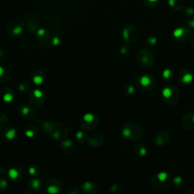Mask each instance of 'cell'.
Returning a JSON list of instances; mask_svg holds the SVG:
<instances>
[{"instance_id":"6da1fadb","label":"cell","mask_w":194,"mask_h":194,"mask_svg":"<svg viewBox=\"0 0 194 194\" xmlns=\"http://www.w3.org/2000/svg\"><path fill=\"white\" fill-rule=\"evenodd\" d=\"M124 38L128 41H134L138 37V32L136 29L133 26L126 27L123 31Z\"/></svg>"},{"instance_id":"7a4b0ae2","label":"cell","mask_w":194,"mask_h":194,"mask_svg":"<svg viewBox=\"0 0 194 194\" xmlns=\"http://www.w3.org/2000/svg\"><path fill=\"white\" fill-rule=\"evenodd\" d=\"M173 35L175 38L178 40H185L190 35V30L186 27H180L174 31Z\"/></svg>"},{"instance_id":"3957f363","label":"cell","mask_w":194,"mask_h":194,"mask_svg":"<svg viewBox=\"0 0 194 194\" xmlns=\"http://www.w3.org/2000/svg\"><path fill=\"white\" fill-rule=\"evenodd\" d=\"M168 5L175 10H181L184 9L183 0H168Z\"/></svg>"},{"instance_id":"277c9868","label":"cell","mask_w":194,"mask_h":194,"mask_svg":"<svg viewBox=\"0 0 194 194\" xmlns=\"http://www.w3.org/2000/svg\"><path fill=\"white\" fill-rule=\"evenodd\" d=\"M151 58H153L152 54L148 52L147 51H146V53L143 54L141 61H142L143 63H144L146 65H147V66H150V65L153 64V62H151Z\"/></svg>"},{"instance_id":"5b68a950","label":"cell","mask_w":194,"mask_h":194,"mask_svg":"<svg viewBox=\"0 0 194 194\" xmlns=\"http://www.w3.org/2000/svg\"><path fill=\"white\" fill-rule=\"evenodd\" d=\"M161 0H144V4L146 7L150 8H156V6L159 5Z\"/></svg>"},{"instance_id":"8992f818","label":"cell","mask_w":194,"mask_h":194,"mask_svg":"<svg viewBox=\"0 0 194 194\" xmlns=\"http://www.w3.org/2000/svg\"><path fill=\"white\" fill-rule=\"evenodd\" d=\"M173 92H172L171 88L169 87V86H166L162 90V96L164 99H170L171 97Z\"/></svg>"},{"instance_id":"52a82bcc","label":"cell","mask_w":194,"mask_h":194,"mask_svg":"<svg viewBox=\"0 0 194 194\" xmlns=\"http://www.w3.org/2000/svg\"><path fill=\"white\" fill-rule=\"evenodd\" d=\"M139 83L143 86H148L151 83V78L149 76L144 75L140 78Z\"/></svg>"},{"instance_id":"ba28073f","label":"cell","mask_w":194,"mask_h":194,"mask_svg":"<svg viewBox=\"0 0 194 194\" xmlns=\"http://www.w3.org/2000/svg\"><path fill=\"white\" fill-rule=\"evenodd\" d=\"M9 175L10 177V178H12V180L17 179L19 176V172L15 168H11L10 170L9 171Z\"/></svg>"},{"instance_id":"9c48e42d","label":"cell","mask_w":194,"mask_h":194,"mask_svg":"<svg viewBox=\"0 0 194 194\" xmlns=\"http://www.w3.org/2000/svg\"><path fill=\"white\" fill-rule=\"evenodd\" d=\"M193 74H190V73H187V74H185L182 77V81L184 82V83H189L193 80Z\"/></svg>"},{"instance_id":"30bf717a","label":"cell","mask_w":194,"mask_h":194,"mask_svg":"<svg viewBox=\"0 0 194 194\" xmlns=\"http://www.w3.org/2000/svg\"><path fill=\"white\" fill-rule=\"evenodd\" d=\"M15 135H16V130H15V129H11L6 133L5 136L8 139H12L15 138Z\"/></svg>"},{"instance_id":"8fae6325","label":"cell","mask_w":194,"mask_h":194,"mask_svg":"<svg viewBox=\"0 0 194 194\" xmlns=\"http://www.w3.org/2000/svg\"><path fill=\"white\" fill-rule=\"evenodd\" d=\"M168 177V174L164 171L160 172V173L158 174V175H157V178H159V181H162V182L165 181L166 180H167Z\"/></svg>"},{"instance_id":"7c38bea8","label":"cell","mask_w":194,"mask_h":194,"mask_svg":"<svg viewBox=\"0 0 194 194\" xmlns=\"http://www.w3.org/2000/svg\"><path fill=\"white\" fill-rule=\"evenodd\" d=\"M47 191H48V193H49L51 194H55V193H58L59 190H58V187H56V186H55V185H52V186H49V187H48Z\"/></svg>"},{"instance_id":"4fadbf2b","label":"cell","mask_w":194,"mask_h":194,"mask_svg":"<svg viewBox=\"0 0 194 194\" xmlns=\"http://www.w3.org/2000/svg\"><path fill=\"white\" fill-rule=\"evenodd\" d=\"M83 120H84L85 122L90 123V122H92L94 120L93 115L91 114V113H86V114H85L84 115H83Z\"/></svg>"},{"instance_id":"5bb4252c","label":"cell","mask_w":194,"mask_h":194,"mask_svg":"<svg viewBox=\"0 0 194 194\" xmlns=\"http://www.w3.org/2000/svg\"><path fill=\"white\" fill-rule=\"evenodd\" d=\"M33 80H34V83H35V84H37V85L42 84V83H43V77H42L41 76H40V75L34 76V79H33Z\"/></svg>"},{"instance_id":"9a60e30c","label":"cell","mask_w":194,"mask_h":194,"mask_svg":"<svg viewBox=\"0 0 194 194\" xmlns=\"http://www.w3.org/2000/svg\"><path fill=\"white\" fill-rule=\"evenodd\" d=\"M184 12L187 16H193L194 15V9L192 7H187L184 9Z\"/></svg>"},{"instance_id":"2e32d148","label":"cell","mask_w":194,"mask_h":194,"mask_svg":"<svg viewBox=\"0 0 194 194\" xmlns=\"http://www.w3.org/2000/svg\"><path fill=\"white\" fill-rule=\"evenodd\" d=\"M3 100H4L5 102H11L12 100H13V96H12L11 93H5L4 96H3Z\"/></svg>"},{"instance_id":"e0dca14e","label":"cell","mask_w":194,"mask_h":194,"mask_svg":"<svg viewBox=\"0 0 194 194\" xmlns=\"http://www.w3.org/2000/svg\"><path fill=\"white\" fill-rule=\"evenodd\" d=\"M122 134H123V136H125V137L126 138L130 137V135H131V130H130V128H124L123 130H122Z\"/></svg>"},{"instance_id":"ac0fdd59","label":"cell","mask_w":194,"mask_h":194,"mask_svg":"<svg viewBox=\"0 0 194 194\" xmlns=\"http://www.w3.org/2000/svg\"><path fill=\"white\" fill-rule=\"evenodd\" d=\"M171 69H166L163 71V77L165 79H168L171 77Z\"/></svg>"},{"instance_id":"d6986e66","label":"cell","mask_w":194,"mask_h":194,"mask_svg":"<svg viewBox=\"0 0 194 194\" xmlns=\"http://www.w3.org/2000/svg\"><path fill=\"white\" fill-rule=\"evenodd\" d=\"M22 30L23 28L21 26H17V27H15V28L13 29V34H15V35H19L20 34H21Z\"/></svg>"},{"instance_id":"ffe728a7","label":"cell","mask_w":194,"mask_h":194,"mask_svg":"<svg viewBox=\"0 0 194 194\" xmlns=\"http://www.w3.org/2000/svg\"><path fill=\"white\" fill-rule=\"evenodd\" d=\"M34 95L36 98H41L43 97V91H41L40 90H35L34 92Z\"/></svg>"},{"instance_id":"44dd1931","label":"cell","mask_w":194,"mask_h":194,"mask_svg":"<svg viewBox=\"0 0 194 194\" xmlns=\"http://www.w3.org/2000/svg\"><path fill=\"white\" fill-rule=\"evenodd\" d=\"M40 182L38 179L33 180L32 185H33V187H34V188H35V189L38 188V187H40Z\"/></svg>"},{"instance_id":"7402d4cb","label":"cell","mask_w":194,"mask_h":194,"mask_svg":"<svg viewBox=\"0 0 194 194\" xmlns=\"http://www.w3.org/2000/svg\"><path fill=\"white\" fill-rule=\"evenodd\" d=\"M83 188L86 189V190H90L93 187V184L90 182H85L83 185Z\"/></svg>"},{"instance_id":"603a6c76","label":"cell","mask_w":194,"mask_h":194,"mask_svg":"<svg viewBox=\"0 0 194 194\" xmlns=\"http://www.w3.org/2000/svg\"><path fill=\"white\" fill-rule=\"evenodd\" d=\"M62 145L64 147H66V148H69V147H71V146H72V142L70 140H66V141H65L64 143H63Z\"/></svg>"},{"instance_id":"cb8c5ba5","label":"cell","mask_w":194,"mask_h":194,"mask_svg":"<svg viewBox=\"0 0 194 194\" xmlns=\"http://www.w3.org/2000/svg\"><path fill=\"white\" fill-rule=\"evenodd\" d=\"M21 112H22V114L24 115H28L29 112H30V108H29L28 107H24V108H22V110H21Z\"/></svg>"},{"instance_id":"d4e9b609","label":"cell","mask_w":194,"mask_h":194,"mask_svg":"<svg viewBox=\"0 0 194 194\" xmlns=\"http://www.w3.org/2000/svg\"><path fill=\"white\" fill-rule=\"evenodd\" d=\"M59 43H60L59 38H58L57 37H54L53 40H52V44H53L54 46H58V45H59Z\"/></svg>"},{"instance_id":"484cf974","label":"cell","mask_w":194,"mask_h":194,"mask_svg":"<svg viewBox=\"0 0 194 194\" xmlns=\"http://www.w3.org/2000/svg\"><path fill=\"white\" fill-rule=\"evenodd\" d=\"M148 42L150 43V44L154 45L156 44V42H157V39L155 38V37H150V38L148 39Z\"/></svg>"},{"instance_id":"4316f807","label":"cell","mask_w":194,"mask_h":194,"mask_svg":"<svg viewBox=\"0 0 194 194\" xmlns=\"http://www.w3.org/2000/svg\"><path fill=\"white\" fill-rule=\"evenodd\" d=\"M25 134H26V136H28V137H32V136H34V132L32 131V130H26Z\"/></svg>"},{"instance_id":"83f0119b","label":"cell","mask_w":194,"mask_h":194,"mask_svg":"<svg viewBox=\"0 0 194 194\" xmlns=\"http://www.w3.org/2000/svg\"><path fill=\"white\" fill-rule=\"evenodd\" d=\"M139 155H140V156H145V155L146 154V149L144 148V147L141 148L140 150H139Z\"/></svg>"},{"instance_id":"f1b7e54d","label":"cell","mask_w":194,"mask_h":194,"mask_svg":"<svg viewBox=\"0 0 194 194\" xmlns=\"http://www.w3.org/2000/svg\"><path fill=\"white\" fill-rule=\"evenodd\" d=\"M187 24H188V25L190 26V27H192V28H194V18H191L190 20H189L188 22H187Z\"/></svg>"},{"instance_id":"f546056e","label":"cell","mask_w":194,"mask_h":194,"mask_svg":"<svg viewBox=\"0 0 194 194\" xmlns=\"http://www.w3.org/2000/svg\"><path fill=\"white\" fill-rule=\"evenodd\" d=\"M83 136V133L82 131H78L77 133H76V137L77 139H82Z\"/></svg>"},{"instance_id":"4dcf8cb0","label":"cell","mask_w":194,"mask_h":194,"mask_svg":"<svg viewBox=\"0 0 194 194\" xmlns=\"http://www.w3.org/2000/svg\"><path fill=\"white\" fill-rule=\"evenodd\" d=\"M182 182V179H181V177H176V178H175V184H180V183Z\"/></svg>"},{"instance_id":"1f68e13d","label":"cell","mask_w":194,"mask_h":194,"mask_svg":"<svg viewBox=\"0 0 194 194\" xmlns=\"http://www.w3.org/2000/svg\"><path fill=\"white\" fill-rule=\"evenodd\" d=\"M29 173L30 174V175H34L36 174V168L34 167H30V168H29Z\"/></svg>"},{"instance_id":"d6a6232c","label":"cell","mask_w":194,"mask_h":194,"mask_svg":"<svg viewBox=\"0 0 194 194\" xmlns=\"http://www.w3.org/2000/svg\"><path fill=\"white\" fill-rule=\"evenodd\" d=\"M7 185H8V183L6 182V181H5V180H3V181H2L1 182H0V186H1L2 187H3V188L7 187Z\"/></svg>"},{"instance_id":"836d02e7","label":"cell","mask_w":194,"mask_h":194,"mask_svg":"<svg viewBox=\"0 0 194 194\" xmlns=\"http://www.w3.org/2000/svg\"><path fill=\"white\" fill-rule=\"evenodd\" d=\"M45 33H46V31H45L44 29H40V30H39L38 31H37V34H38L39 36H40V37H41V36L44 35Z\"/></svg>"},{"instance_id":"e575fe53","label":"cell","mask_w":194,"mask_h":194,"mask_svg":"<svg viewBox=\"0 0 194 194\" xmlns=\"http://www.w3.org/2000/svg\"><path fill=\"white\" fill-rule=\"evenodd\" d=\"M128 93L129 94H131L133 93H134V87L132 86H130L128 89Z\"/></svg>"},{"instance_id":"d590c367","label":"cell","mask_w":194,"mask_h":194,"mask_svg":"<svg viewBox=\"0 0 194 194\" xmlns=\"http://www.w3.org/2000/svg\"><path fill=\"white\" fill-rule=\"evenodd\" d=\"M19 90L21 91H22V92H24V91L25 90V86H24V85H20V86H19Z\"/></svg>"},{"instance_id":"8d00e7d4","label":"cell","mask_w":194,"mask_h":194,"mask_svg":"<svg viewBox=\"0 0 194 194\" xmlns=\"http://www.w3.org/2000/svg\"><path fill=\"white\" fill-rule=\"evenodd\" d=\"M3 73H4V69H3L2 67L0 66V77H1L2 76Z\"/></svg>"},{"instance_id":"74e56055","label":"cell","mask_w":194,"mask_h":194,"mask_svg":"<svg viewBox=\"0 0 194 194\" xmlns=\"http://www.w3.org/2000/svg\"><path fill=\"white\" fill-rule=\"evenodd\" d=\"M193 124H194V115L193 116Z\"/></svg>"},{"instance_id":"f35d334b","label":"cell","mask_w":194,"mask_h":194,"mask_svg":"<svg viewBox=\"0 0 194 194\" xmlns=\"http://www.w3.org/2000/svg\"><path fill=\"white\" fill-rule=\"evenodd\" d=\"M193 45H194V43H193Z\"/></svg>"}]
</instances>
